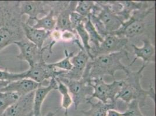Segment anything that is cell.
Returning a JSON list of instances; mask_svg holds the SVG:
<instances>
[{"instance_id":"cell-1","label":"cell","mask_w":156,"mask_h":116,"mask_svg":"<svg viewBox=\"0 0 156 116\" xmlns=\"http://www.w3.org/2000/svg\"><path fill=\"white\" fill-rule=\"evenodd\" d=\"M146 64L143 63L142 66L136 71H129L126 74V78L122 81L121 88L116 97V100L120 99L126 104L132 101H137L140 107L146 104V99L150 97L154 103L156 100V93L154 88L151 85L149 89H143L140 84V79L142 77V72L146 67Z\"/></svg>"},{"instance_id":"cell-2","label":"cell","mask_w":156,"mask_h":116,"mask_svg":"<svg viewBox=\"0 0 156 116\" xmlns=\"http://www.w3.org/2000/svg\"><path fill=\"white\" fill-rule=\"evenodd\" d=\"M122 59L129 60V53L125 49L115 53L99 55L93 58L87 63L90 79L103 78L105 76L108 75L114 80L115 74L118 70L124 71L125 74H127L130 70L129 66L123 65L121 62Z\"/></svg>"},{"instance_id":"cell-3","label":"cell","mask_w":156,"mask_h":116,"mask_svg":"<svg viewBox=\"0 0 156 116\" xmlns=\"http://www.w3.org/2000/svg\"><path fill=\"white\" fill-rule=\"evenodd\" d=\"M87 66L86 67L82 77L80 80H75L65 78L56 77L65 84L68 88L71 95L75 110L78 109L80 104L86 102L87 98L91 96L93 92L90 85L91 80L89 78V69Z\"/></svg>"},{"instance_id":"cell-4","label":"cell","mask_w":156,"mask_h":116,"mask_svg":"<svg viewBox=\"0 0 156 116\" xmlns=\"http://www.w3.org/2000/svg\"><path fill=\"white\" fill-rule=\"evenodd\" d=\"M155 5H154L146 9L134 11L130 18L124 22L118 30L110 34L129 39L142 34L145 29L144 20L150 13H153Z\"/></svg>"},{"instance_id":"cell-5","label":"cell","mask_w":156,"mask_h":116,"mask_svg":"<svg viewBox=\"0 0 156 116\" xmlns=\"http://www.w3.org/2000/svg\"><path fill=\"white\" fill-rule=\"evenodd\" d=\"M56 43L54 41H51L48 45L40 49L25 37L20 41L14 43L13 44L16 45L20 50V53L16 56V58L21 60L26 61L29 66L31 67L40 63L46 62L44 54L46 52L52 54V47Z\"/></svg>"},{"instance_id":"cell-6","label":"cell","mask_w":156,"mask_h":116,"mask_svg":"<svg viewBox=\"0 0 156 116\" xmlns=\"http://www.w3.org/2000/svg\"><path fill=\"white\" fill-rule=\"evenodd\" d=\"M95 3L91 14L100 21L107 36L118 30L124 20L113 9L110 1H95Z\"/></svg>"},{"instance_id":"cell-7","label":"cell","mask_w":156,"mask_h":116,"mask_svg":"<svg viewBox=\"0 0 156 116\" xmlns=\"http://www.w3.org/2000/svg\"><path fill=\"white\" fill-rule=\"evenodd\" d=\"M90 85L93 92L87 101H91L94 98L103 103H117L116 97L121 88L122 81L114 80L111 83H106L103 78L91 79Z\"/></svg>"},{"instance_id":"cell-8","label":"cell","mask_w":156,"mask_h":116,"mask_svg":"<svg viewBox=\"0 0 156 116\" xmlns=\"http://www.w3.org/2000/svg\"><path fill=\"white\" fill-rule=\"evenodd\" d=\"M64 71L58 70L51 63L44 62L30 67L26 71L17 73V78L18 80L25 78L30 79L35 82L43 84L46 80L57 77Z\"/></svg>"},{"instance_id":"cell-9","label":"cell","mask_w":156,"mask_h":116,"mask_svg":"<svg viewBox=\"0 0 156 116\" xmlns=\"http://www.w3.org/2000/svg\"><path fill=\"white\" fill-rule=\"evenodd\" d=\"M23 22L19 8V1H0V29L6 26L21 25Z\"/></svg>"},{"instance_id":"cell-10","label":"cell","mask_w":156,"mask_h":116,"mask_svg":"<svg viewBox=\"0 0 156 116\" xmlns=\"http://www.w3.org/2000/svg\"><path fill=\"white\" fill-rule=\"evenodd\" d=\"M76 44L79 46L80 50L76 55H74L71 59L72 68L68 71H64L62 74L57 77H63L70 80H78L81 79L85 72L86 67L90 58L88 54L85 51L79 40L75 41Z\"/></svg>"},{"instance_id":"cell-11","label":"cell","mask_w":156,"mask_h":116,"mask_svg":"<svg viewBox=\"0 0 156 116\" xmlns=\"http://www.w3.org/2000/svg\"><path fill=\"white\" fill-rule=\"evenodd\" d=\"M128 43L129 39H128L108 34L104 37L98 49L91 54V60L99 55L122 51L125 49V48Z\"/></svg>"},{"instance_id":"cell-12","label":"cell","mask_w":156,"mask_h":116,"mask_svg":"<svg viewBox=\"0 0 156 116\" xmlns=\"http://www.w3.org/2000/svg\"><path fill=\"white\" fill-rule=\"evenodd\" d=\"M34 94V91L20 97L1 116H33Z\"/></svg>"},{"instance_id":"cell-13","label":"cell","mask_w":156,"mask_h":116,"mask_svg":"<svg viewBox=\"0 0 156 116\" xmlns=\"http://www.w3.org/2000/svg\"><path fill=\"white\" fill-rule=\"evenodd\" d=\"M22 23L0 29V52L8 46L25 38Z\"/></svg>"},{"instance_id":"cell-14","label":"cell","mask_w":156,"mask_h":116,"mask_svg":"<svg viewBox=\"0 0 156 116\" xmlns=\"http://www.w3.org/2000/svg\"><path fill=\"white\" fill-rule=\"evenodd\" d=\"M42 85L30 79H21L9 82L0 92H13L21 97L35 91Z\"/></svg>"},{"instance_id":"cell-15","label":"cell","mask_w":156,"mask_h":116,"mask_svg":"<svg viewBox=\"0 0 156 116\" xmlns=\"http://www.w3.org/2000/svg\"><path fill=\"white\" fill-rule=\"evenodd\" d=\"M47 1H19L20 12L23 16L26 15L28 19L26 21H30L38 18L39 15H46L48 12L46 9Z\"/></svg>"},{"instance_id":"cell-16","label":"cell","mask_w":156,"mask_h":116,"mask_svg":"<svg viewBox=\"0 0 156 116\" xmlns=\"http://www.w3.org/2000/svg\"><path fill=\"white\" fill-rule=\"evenodd\" d=\"M57 83L55 78L49 81L46 86H40L34 91L33 106V116H43L41 114V107L46 97L52 90H57Z\"/></svg>"},{"instance_id":"cell-17","label":"cell","mask_w":156,"mask_h":116,"mask_svg":"<svg viewBox=\"0 0 156 116\" xmlns=\"http://www.w3.org/2000/svg\"><path fill=\"white\" fill-rule=\"evenodd\" d=\"M143 45L141 47H138L135 44H131V46L133 49L134 55L135 58L131 62L129 66L135 63L137 59H141L143 61L144 64L148 63H155V46L149 39H144L142 40Z\"/></svg>"},{"instance_id":"cell-18","label":"cell","mask_w":156,"mask_h":116,"mask_svg":"<svg viewBox=\"0 0 156 116\" xmlns=\"http://www.w3.org/2000/svg\"><path fill=\"white\" fill-rule=\"evenodd\" d=\"M22 26L25 37L37 46L39 48L42 49L46 39L50 37L51 32L43 29H35L30 25L26 23L25 22H23Z\"/></svg>"},{"instance_id":"cell-19","label":"cell","mask_w":156,"mask_h":116,"mask_svg":"<svg viewBox=\"0 0 156 116\" xmlns=\"http://www.w3.org/2000/svg\"><path fill=\"white\" fill-rule=\"evenodd\" d=\"M77 1H69V4L59 12L56 18V26L55 30L61 32L69 31L76 32L72 30L70 21V15L75 11Z\"/></svg>"},{"instance_id":"cell-20","label":"cell","mask_w":156,"mask_h":116,"mask_svg":"<svg viewBox=\"0 0 156 116\" xmlns=\"http://www.w3.org/2000/svg\"><path fill=\"white\" fill-rule=\"evenodd\" d=\"M25 22L35 29H43L47 32H52L55 30L56 26L55 13L53 9H50L48 13L43 18H36Z\"/></svg>"},{"instance_id":"cell-21","label":"cell","mask_w":156,"mask_h":116,"mask_svg":"<svg viewBox=\"0 0 156 116\" xmlns=\"http://www.w3.org/2000/svg\"><path fill=\"white\" fill-rule=\"evenodd\" d=\"M86 103L90 104V108L88 110H81L83 116H107V111L115 109L117 103H103L100 101L96 103L89 101Z\"/></svg>"},{"instance_id":"cell-22","label":"cell","mask_w":156,"mask_h":116,"mask_svg":"<svg viewBox=\"0 0 156 116\" xmlns=\"http://www.w3.org/2000/svg\"><path fill=\"white\" fill-rule=\"evenodd\" d=\"M84 26L89 37L90 44H91V50L90 53L91 56V54L98 49L100 44L103 42L104 39L99 34L94 25L91 22L90 15L87 16V19L84 22Z\"/></svg>"},{"instance_id":"cell-23","label":"cell","mask_w":156,"mask_h":116,"mask_svg":"<svg viewBox=\"0 0 156 116\" xmlns=\"http://www.w3.org/2000/svg\"><path fill=\"white\" fill-rule=\"evenodd\" d=\"M55 80L57 83V90L62 96V103L61 108L64 109L65 116H69V109L73 103V100L71 95L69 94L68 88L63 83H62L57 78H55Z\"/></svg>"},{"instance_id":"cell-24","label":"cell","mask_w":156,"mask_h":116,"mask_svg":"<svg viewBox=\"0 0 156 116\" xmlns=\"http://www.w3.org/2000/svg\"><path fill=\"white\" fill-rule=\"evenodd\" d=\"M20 97L16 93L0 92V116L9 107L15 103Z\"/></svg>"},{"instance_id":"cell-25","label":"cell","mask_w":156,"mask_h":116,"mask_svg":"<svg viewBox=\"0 0 156 116\" xmlns=\"http://www.w3.org/2000/svg\"><path fill=\"white\" fill-rule=\"evenodd\" d=\"M78 37H79L82 43V46L85 51L88 54L91 60V56L90 52L91 50V45L90 44V39L87 32L85 29L84 22L79 25L75 29Z\"/></svg>"},{"instance_id":"cell-26","label":"cell","mask_w":156,"mask_h":116,"mask_svg":"<svg viewBox=\"0 0 156 116\" xmlns=\"http://www.w3.org/2000/svg\"><path fill=\"white\" fill-rule=\"evenodd\" d=\"M95 1H77L75 12L84 17H87L92 12L93 8L95 7Z\"/></svg>"},{"instance_id":"cell-27","label":"cell","mask_w":156,"mask_h":116,"mask_svg":"<svg viewBox=\"0 0 156 116\" xmlns=\"http://www.w3.org/2000/svg\"><path fill=\"white\" fill-rule=\"evenodd\" d=\"M65 56L64 59L59 60L58 62L51 63L54 67L57 69H60V70L68 71L71 70L72 68L71 59L72 57L74 55V52H68V50H65Z\"/></svg>"},{"instance_id":"cell-28","label":"cell","mask_w":156,"mask_h":116,"mask_svg":"<svg viewBox=\"0 0 156 116\" xmlns=\"http://www.w3.org/2000/svg\"><path fill=\"white\" fill-rule=\"evenodd\" d=\"M123 113L124 116H144L141 112L139 104L137 101H132L127 104V109Z\"/></svg>"},{"instance_id":"cell-29","label":"cell","mask_w":156,"mask_h":116,"mask_svg":"<svg viewBox=\"0 0 156 116\" xmlns=\"http://www.w3.org/2000/svg\"><path fill=\"white\" fill-rule=\"evenodd\" d=\"M87 17H84L75 11L72 12L70 15V21L72 30L75 31V28L82 23H83L87 19Z\"/></svg>"},{"instance_id":"cell-30","label":"cell","mask_w":156,"mask_h":116,"mask_svg":"<svg viewBox=\"0 0 156 116\" xmlns=\"http://www.w3.org/2000/svg\"><path fill=\"white\" fill-rule=\"evenodd\" d=\"M61 39L64 41H76L78 39V36L76 32L69 31H64L61 32Z\"/></svg>"},{"instance_id":"cell-31","label":"cell","mask_w":156,"mask_h":116,"mask_svg":"<svg viewBox=\"0 0 156 116\" xmlns=\"http://www.w3.org/2000/svg\"><path fill=\"white\" fill-rule=\"evenodd\" d=\"M107 116H124V113L118 111L115 109H111L107 111Z\"/></svg>"},{"instance_id":"cell-32","label":"cell","mask_w":156,"mask_h":116,"mask_svg":"<svg viewBox=\"0 0 156 116\" xmlns=\"http://www.w3.org/2000/svg\"><path fill=\"white\" fill-rule=\"evenodd\" d=\"M9 82L8 81H0V90L4 88L7 84H8Z\"/></svg>"},{"instance_id":"cell-33","label":"cell","mask_w":156,"mask_h":116,"mask_svg":"<svg viewBox=\"0 0 156 116\" xmlns=\"http://www.w3.org/2000/svg\"><path fill=\"white\" fill-rule=\"evenodd\" d=\"M55 113H56V112H55V113L49 112V113H47L45 116H54L55 115Z\"/></svg>"}]
</instances>
